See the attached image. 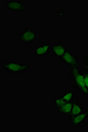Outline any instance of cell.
Masks as SVG:
<instances>
[{
  "label": "cell",
  "mask_w": 88,
  "mask_h": 132,
  "mask_svg": "<svg viewBox=\"0 0 88 132\" xmlns=\"http://www.w3.org/2000/svg\"><path fill=\"white\" fill-rule=\"evenodd\" d=\"M17 38L22 43L30 44L35 42L36 35L35 32L32 31V29L26 28L24 31L19 34Z\"/></svg>",
  "instance_id": "obj_4"
},
{
  "label": "cell",
  "mask_w": 88,
  "mask_h": 132,
  "mask_svg": "<svg viewBox=\"0 0 88 132\" xmlns=\"http://www.w3.org/2000/svg\"><path fill=\"white\" fill-rule=\"evenodd\" d=\"M4 71L12 74H20L31 69L29 63H18L15 61L5 62L2 65Z\"/></svg>",
  "instance_id": "obj_2"
},
{
  "label": "cell",
  "mask_w": 88,
  "mask_h": 132,
  "mask_svg": "<svg viewBox=\"0 0 88 132\" xmlns=\"http://www.w3.org/2000/svg\"><path fill=\"white\" fill-rule=\"evenodd\" d=\"M75 92L69 90L68 91L64 92L62 95V97L67 102H71L74 100L75 98Z\"/></svg>",
  "instance_id": "obj_12"
},
{
  "label": "cell",
  "mask_w": 88,
  "mask_h": 132,
  "mask_svg": "<svg viewBox=\"0 0 88 132\" xmlns=\"http://www.w3.org/2000/svg\"><path fill=\"white\" fill-rule=\"evenodd\" d=\"M51 46L49 42H43L41 46H36L34 54L36 56H44L49 53Z\"/></svg>",
  "instance_id": "obj_8"
},
{
  "label": "cell",
  "mask_w": 88,
  "mask_h": 132,
  "mask_svg": "<svg viewBox=\"0 0 88 132\" xmlns=\"http://www.w3.org/2000/svg\"><path fill=\"white\" fill-rule=\"evenodd\" d=\"M73 101L67 102L63 106L59 107V108L57 109V112L62 114V116L68 117L71 111Z\"/></svg>",
  "instance_id": "obj_10"
},
{
  "label": "cell",
  "mask_w": 88,
  "mask_h": 132,
  "mask_svg": "<svg viewBox=\"0 0 88 132\" xmlns=\"http://www.w3.org/2000/svg\"><path fill=\"white\" fill-rule=\"evenodd\" d=\"M60 59L64 63L67 64L70 69L74 68H82V65L79 63L78 57L75 56V54L68 48L65 50V52Z\"/></svg>",
  "instance_id": "obj_3"
},
{
  "label": "cell",
  "mask_w": 88,
  "mask_h": 132,
  "mask_svg": "<svg viewBox=\"0 0 88 132\" xmlns=\"http://www.w3.org/2000/svg\"><path fill=\"white\" fill-rule=\"evenodd\" d=\"M67 48V45L63 42L54 44L52 47L53 55L55 57L60 58L64 54Z\"/></svg>",
  "instance_id": "obj_9"
},
{
  "label": "cell",
  "mask_w": 88,
  "mask_h": 132,
  "mask_svg": "<svg viewBox=\"0 0 88 132\" xmlns=\"http://www.w3.org/2000/svg\"><path fill=\"white\" fill-rule=\"evenodd\" d=\"M83 110V109L82 104L78 101V98L77 97H75L73 100L71 111L70 115L67 117L69 121L71 120L74 117L82 112Z\"/></svg>",
  "instance_id": "obj_7"
},
{
  "label": "cell",
  "mask_w": 88,
  "mask_h": 132,
  "mask_svg": "<svg viewBox=\"0 0 88 132\" xmlns=\"http://www.w3.org/2000/svg\"><path fill=\"white\" fill-rule=\"evenodd\" d=\"M67 102L64 100L62 95H60L53 100V108L57 109L59 107L65 104Z\"/></svg>",
  "instance_id": "obj_11"
},
{
  "label": "cell",
  "mask_w": 88,
  "mask_h": 132,
  "mask_svg": "<svg viewBox=\"0 0 88 132\" xmlns=\"http://www.w3.org/2000/svg\"><path fill=\"white\" fill-rule=\"evenodd\" d=\"M85 69L88 72V50L85 57V65L84 67Z\"/></svg>",
  "instance_id": "obj_14"
},
{
  "label": "cell",
  "mask_w": 88,
  "mask_h": 132,
  "mask_svg": "<svg viewBox=\"0 0 88 132\" xmlns=\"http://www.w3.org/2000/svg\"><path fill=\"white\" fill-rule=\"evenodd\" d=\"M88 117V109L83 110L82 112L79 114L74 117L71 120H70V123L74 127H77L85 122Z\"/></svg>",
  "instance_id": "obj_6"
},
{
  "label": "cell",
  "mask_w": 88,
  "mask_h": 132,
  "mask_svg": "<svg viewBox=\"0 0 88 132\" xmlns=\"http://www.w3.org/2000/svg\"><path fill=\"white\" fill-rule=\"evenodd\" d=\"M27 4L22 3L20 0H10L6 4V7L9 10L15 12H24L26 10Z\"/></svg>",
  "instance_id": "obj_5"
},
{
  "label": "cell",
  "mask_w": 88,
  "mask_h": 132,
  "mask_svg": "<svg viewBox=\"0 0 88 132\" xmlns=\"http://www.w3.org/2000/svg\"><path fill=\"white\" fill-rule=\"evenodd\" d=\"M81 69H82L84 75V77H85V88H86L87 91L88 93V72L85 69V68H84V67H82Z\"/></svg>",
  "instance_id": "obj_13"
},
{
  "label": "cell",
  "mask_w": 88,
  "mask_h": 132,
  "mask_svg": "<svg viewBox=\"0 0 88 132\" xmlns=\"http://www.w3.org/2000/svg\"><path fill=\"white\" fill-rule=\"evenodd\" d=\"M72 78L74 81V88L79 92L80 95L88 96V93L85 88V77L82 69L74 68L70 69Z\"/></svg>",
  "instance_id": "obj_1"
}]
</instances>
